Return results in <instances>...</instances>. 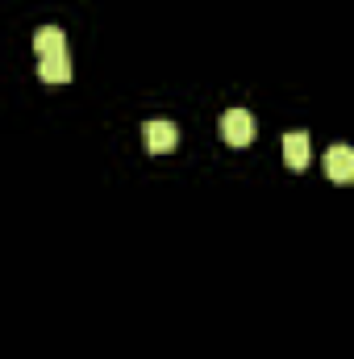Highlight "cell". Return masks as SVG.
Listing matches in <instances>:
<instances>
[{
  "label": "cell",
  "instance_id": "obj_3",
  "mask_svg": "<svg viewBox=\"0 0 354 359\" xmlns=\"http://www.w3.org/2000/svg\"><path fill=\"white\" fill-rule=\"evenodd\" d=\"M325 172H330V180H334L338 188L354 184V151L346 147V142L330 147V155H325Z\"/></svg>",
  "mask_w": 354,
  "mask_h": 359
},
{
  "label": "cell",
  "instance_id": "obj_4",
  "mask_svg": "<svg viewBox=\"0 0 354 359\" xmlns=\"http://www.w3.org/2000/svg\"><path fill=\"white\" fill-rule=\"evenodd\" d=\"M283 159H288L292 172H304V168H309V134H304V130L283 134Z\"/></svg>",
  "mask_w": 354,
  "mask_h": 359
},
{
  "label": "cell",
  "instance_id": "obj_5",
  "mask_svg": "<svg viewBox=\"0 0 354 359\" xmlns=\"http://www.w3.org/2000/svg\"><path fill=\"white\" fill-rule=\"evenodd\" d=\"M38 76H42L46 84H67V80H71V59H67V50L38 59Z\"/></svg>",
  "mask_w": 354,
  "mask_h": 359
},
{
  "label": "cell",
  "instance_id": "obj_2",
  "mask_svg": "<svg viewBox=\"0 0 354 359\" xmlns=\"http://www.w3.org/2000/svg\"><path fill=\"white\" fill-rule=\"evenodd\" d=\"M142 138H146V151H150V155H171L179 147L176 121H146V126H142Z\"/></svg>",
  "mask_w": 354,
  "mask_h": 359
},
{
  "label": "cell",
  "instance_id": "obj_6",
  "mask_svg": "<svg viewBox=\"0 0 354 359\" xmlns=\"http://www.w3.org/2000/svg\"><path fill=\"white\" fill-rule=\"evenodd\" d=\"M34 46H38V59H46V55H63V50H67V34H63L59 25H42V29L34 34Z\"/></svg>",
  "mask_w": 354,
  "mask_h": 359
},
{
  "label": "cell",
  "instance_id": "obj_1",
  "mask_svg": "<svg viewBox=\"0 0 354 359\" xmlns=\"http://www.w3.org/2000/svg\"><path fill=\"white\" fill-rule=\"evenodd\" d=\"M221 138L229 147H250L255 142V113H246V109L221 113Z\"/></svg>",
  "mask_w": 354,
  "mask_h": 359
}]
</instances>
